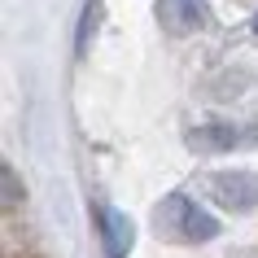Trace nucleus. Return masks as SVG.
I'll use <instances>...</instances> for the list:
<instances>
[{
	"instance_id": "nucleus-5",
	"label": "nucleus",
	"mask_w": 258,
	"mask_h": 258,
	"mask_svg": "<svg viewBox=\"0 0 258 258\" xmlns=\"http://www.w3.org/2000/svg\"><path fill=\"white\" fill-rule=\"evenodd\" d=\"M188 145L192 149H228V145H236V132L232 127H202L188 136Z\"/></svg>"
},
{
	"instance_id": "nucleus-4",
	"label": "nucleus",
	"mask_w": 258,
	"mask_h": 258,
	"mask_svg": "<svg viewBox=\"0 0 258 258\" xmlns=\"http://www.w3.org/2000/svg\"><path fill=\"white\" fill-rule=\"evenodd\" d=\"M215 188H219V197H223L228 206H236V210H245V206L258 202V179L254 175H241V171L215 175Z\"/></svg>"
},
{
	"instance_id": "nucleus-8",
	"label": "nucleus",
	"mask_w": 258,
	"mask_h": 258,
	"mask_svg": "<svg viewBox=\"0 0 258 258\" xmlns=\"http://www.w3.org/2000/svg\"><path fill=\"white\" fill-rule=\"evenodd\" d=\"M254 31H258V14H254Z\"/></svg>"
},
{
	"instance_id": "nucleus-1",
	"label": "nucleus",
	"mask_w": 258,
	"mask_h": 258,
	"mask_svg": "<svg viewBox=\"0 0 258 258\" xmlns=\"http://www.w3.org/2000/svg\"><path fill=\"white\" fill-rule=\"evenodd\" d=\"M158 223H166V228H175L184 241H210V236H219V219L206 215L202 206H192L188 197H166V206L158 210Z\"/></svg>"
},
{
	"instance_id": "nucleus-3",
	"label": "nucleus",
	"mask_w": 258,
	"mask_h": 258,
	"mask_svg": "<svg viewBox=\"0 0 258 258\" xmlns=\"http://www.w3.org/2000/svg\"><path fill=\"white\" fill-rule=\"evenodd\" d=\"M101 228H105V258H127V249L136 241L132 219L122 215V210H114V206H105L101 210Z\"/></svg>"
},
{
	"instance_id": "nucleus-6",
	"label": "nucleus",
	"mask_w": 258,
	"mask_h": 258,
	"mask_svg": "<svg viewBox=\"0 0 258 258\" xmlns=\"http://www.w3.org/2000/svg\"><path fill=\"white\" fill-rule=\"evenodd\" d=\"M96 22H101V5H88V9H83V22H79V40H75V53H88V44H92V35H96Z\"/></svg>"
},
{
	"instance_id": "nucleus-2",
	"label": "nucleus",
	"mask_w": 258,
	"mask_h": 258,
	"mask_svg": "<svg viewBox=\"0 0 258 258\" xmlns=\"http://www.w3.org/2000/svg\"><path fill=\"white\" fill-rule=\"evenodd\" d=\"M158 18L171 35H188L210 22V9H206V0H158Z\"/></svg>"
},
{
	"instance_id": "nucleus-7",
	"label": "nucleus",
	"mask_w": 258,
	"mask_h": 258,
	"mask_svg": "<svg viewBox=\"0 0 258 258\" xmlns=\"http://www.w3.org/2000/svg\"><path fill=\"white\" fill-rule=\"evenodd\" d=\"M18 175H14V166H5V206H18Z\"/></svg>"
}]
</instances>
